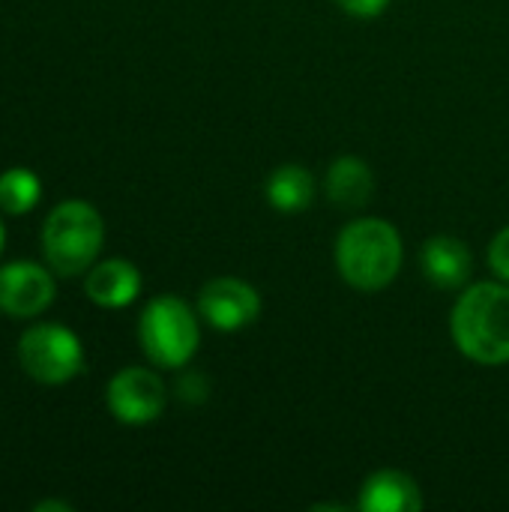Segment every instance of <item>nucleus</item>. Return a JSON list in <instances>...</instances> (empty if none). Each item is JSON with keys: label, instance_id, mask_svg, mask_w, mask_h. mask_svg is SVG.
Here are the masks:
<instances>
[{"label": "nucleus", "instance_id": "f257e3e1", "mask_svg": "<svg viewBox=\"0 0 509 512\" xmlns=\"http://www.w3.org/2000/svg\"><path fill=\"white\" fill-rule=\"evenodd\" d=\"M450 333L468 360L483 366L509 363V285H471L453 306Z\"/></svg>", "mask_w": 509, "mask_h": 512}, {"label": "nucleus", "instance_id": "f03ea898", "mask_svg": "<svg viewBox=\"0 0 509 512\" xmlns=\"http://www.w3.org/2000/svg\"><path fill=\"white\" fill-rule=\"evenodd\" d=\"M336 267L357 291H381L402 270V237L384 219H357L336 240Z\"/></svg>", "mask_w": 509, "mask_h": 512}, {"label": "nucleus", "instance_id": "7ed1b4c3", "mask_svg": "<svg viewBox=\"0 0 509 512\" xmlns=\"http://www.w3.org/2000/svg\"><path fill=\"white\" fill-rule=\"evenodd\" d=\"M105 222L99 210L87 201H63L42 222V252L57 276L87 273L102 252Z\"/></svg>", "mask_w": 509, "mask_h": 512}, {"label": "nucleus", "instance_id": "20e7f679", "mask_svg": "<svg viewBox=\"0 0 509 512\" xmlns=\"http://www.w3.org/2000/svg\"><path fill=\"white\" fill-rule=\"evenodd\" d=\"M195 312L174 294L153 297L138 318V342L147 360L159 369H183L198 351Z\"/></svg>", "mask_w": 509, "mask_h": 512}, {"label": "nucleus", "instance_id": "39448f33", "mask_svg": "<svg viewBox=\"0 0 509 512\" xmlns=\"http://www.w3.org/2000/svg\"><path fill=\"white\" fill-rule=\"evenodd\" d=\"M18 363L36 384L57 387L84 369V348L69 327L33 324L18 339Z\"/></svg>", "mask_w": 509, "mask_h": 512}, {"label": "nucleus", "instance_id": "423d86ee", "mask_svg": "<svg viewBox=\"0 0 509 512\" xmlns=\"http://www.w3.org/2000/svg\"><path fill=\"white\" fill-rule=\"evenodd\" d=\"M105 402H108V411L120 423L147 426V423L159 420V414L165 411L168 390L156 372L141 369V366H129V369H120L108 381Z\"/></svg>", "mask_w": 509, "mask_h": 512}, {"label": "nucleus", "instance_id": "0eeeda50", "mask_svg": "<svg viewBox=\"0 0 509 512\" xmlns=\"http://www.w3.org/2000/svg\"><path fill=\"white\" fill-rule=\"evenodd\" d=\"M198 315L222 333L243 330L258 321L261 315V297L258 291L234 276L210 279L198 294Z\"/></svg>", "mask_w": 509, "mask_h": 512}, {"label": "nucleus", "instance_id": "6e6552de", "mask_svg": "<svg viewBox=\"0 0 509 512\" xmlns=\"http://www.w3.org/2000/svg\"><path fill=\"white\" fill-rule=\"evenodd\" d=\"M54 276L33 261L0 267V312L9 318H36L54 300Z\"/></svg>", "mask_w": 509, "mask_h": 512}, {"label": "nucleus", "instance_id": "1a4fd4ad", "mask_svg": "<svg viewBox=\"0 0 509 512\" xmlns=\"http://www.w3.org/2000/svg\"><path fill=\"white\" fill-rule=\"evenodd\" d=\"M420 267H423V276L435 288L456 291V288H462L471 279V273H474V255L456 237H432L420 249Z\"/></svg>", "mask_w": 509, "mask_h": 512}, {"label": "nucleus", "instance_id": "9d476101", "mask_svg": "<svg viewBox=\"0 0 509 512\" xmlns=\"http://www.w3.org/2000/svg\"><path fill=\"white\" fill-rule=\"evenodd\" d=\"M84 294L90 297V303L102 309H123L135 303V297L141 294V273L135 264L123 258H108L87 270Z\"/></svg>", "mask_w": 509, "mask_h": 512}, {"label": "nucleus", "instance_id": "9b49d317", "mask_svg": "<svg viewBox=\"0 0 509 512\" xmlns=\"http://www.w3.org/2000/svg\"><path fill=\"white\" fill-rule=\"evenodd\" d=\"M357 507L366 512H420L423 495L417 483L402 471H375L357 498Z\"/></svg>", "mask_w": 509, "mask_h": 512}, {"label": "nucleus", "instance_id": "f8f14e48", "mask_svg": "<svg viewBox=\"0 0 509 512\" xmlns=\"http://www.w3.org/2000/svg\"><path fill=\"white\" fill-rule=\"evenodd\" d=\"M324 192L327 201L339 210H360L372 201L375 192V177L372 168L357 159V156H339L330 162L327 177H324Z\"/></svg>", "mask_w": 509, "mask_h": 512}, {"label": "nucleus", "instance_id": "ddd939ff", "mask_svg": "<svg viewBox=\"0 0 509 512\" xmlns=\"http://www.w3.org/2000/svg\"><path fill=\"white\" fill-rule=\"evenodd\" d=\"M264 192L279 213H300L312 204L315 177L303 165H282L267 177Z\"/></svg>", "mask_w": 509, "mask_h": 512}, {"label": "nucleus", "instance_id": "4468645a", "mask_svg": "<svg viewBox=\"0 0 509 512\" xmlns=\"http://www.w3.org/2000/svg\"><path fill=\"white\" fill-rule=\"evenodd\" d=\"M42 198V183L30 168H9L0 174V210L9 216H24Z\"/></svg>", "mask_w": 509, "mask_h": 512}, {"label": "nucleus", "instance_id": "2eb2a0df", "mask_svg": "<svg viewBox=\"0 0 509 512\" xmlns=\"http://www.w3.org/2000/svg\"><path fill=\"white\" fill-rule=\"evenodd\" d=\"M207 393H210V384L201 372H183L180 381H177V399L186 402V405H201L207 402Z\"/></svg>", "mask_w": 509, "mask_h": 512}, {"label": "nucleus", "instance_id": "dca6fc26", "mask_svg": "<svg viewBox=\"0 0 509 512\" xmlns=\"http://www.w3.org/2000/svg\"><path fill=\"white\" fill-rule=\"evenodd\" d=\"M489 267L495 270L498 279L509 282V225L504 231H498V237L489 246Z\"/></svg>", "mask_w": 509, "mask_h": 512}, {"label": "nucleus", "instance_id": "f3484780", "mask_svg": "<svg viewBox=\"0 0 509 512\" xmlns=\"http://www.w3.org/2000/svg\"><path fill=\"white\" fill-rule=\"evenodd\" d=\"M387 3H390V0H336V6L345 9V12L354 15V18H375V15L384 12Z\"/></svg>", "mask_w": 509, "mask_h": 512}, {"label": "nucleus", "instance_id": "a211bd4d", "mask_svg": "<svg viewBox=\"0 0 509 512\" xmlns=\"http://www.w3.org/2000/svg\"><path fill=\"white\" fill-rule=\"evenodd\" d=\"M36 512H48V510H57V512H69L72 507L69 504H63V501H39L36 507H33Z\"/></svg>", "mask_w": 509, "mask_h": 512}, {"label": "nucleus", "instance_id": "6ab92c4d", "mask_svg": "<svg viewBox=\"0 0 509 512\" xmlns=\"http://www.w3.org/2000/svg\"><path fill=\"white\" fill-rule=\"evenodd\" d=\"M3 243H6V231H3V225H0V252H3Z\"/></svg>", "mask_w": 509, "mask_h": 512}]
</instances>
